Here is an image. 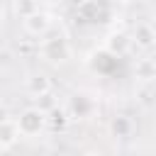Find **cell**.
<instances>
[{
    "label": "cell",
    "instance_id": "obj_4",
    "mask_svg": "<svg viewBox=\"0 0 156 156\" xmlns=\"http://www.w3.org/2000/svg\"><path fill=\"white\" fill-rule=\"evenodd\" d=\"M132 46H134V39H132V34H127V32H122V29H117V32H110V34L105 37V51H107V54H112L115 58H119V56H127Z\"/></svg>",
    "mask_w": 156,
    "mask_h": 156
},
{
    "label": "cell",
    "instance_id": "obj_10",
    "mask_svg": "<svg viewBox=\"0 0 156 156\" xmlns=\"http://www.w3.org/2000/svg\"><path fill=\"white\" fill-rule=\"evenodd\" d=\"M37 10H41V7H39V0H15V15H17L20 20L34 15Z\"/></svg>",
    "mask_w": 156,
    "mask_h": 156
},
{
    "label": "cell",
    "instance_id": "obj_11",
    "mask_svg": "<svg viewBox=\"0 0 156 156\" xmlns=\"http://www.w3.org/2000/svg\"><path fill=\"white\" fill-rule=\"evenodd\" d=\"M34 105H37L39 110H44L46 115H49L54 107H58V105H56V98H54V93H44V95H39V98H34Z\"/></svg>",
    "mask_w": 156,
    "mask_h": 156
},
{
    "label": "cell",
    "instance_id": "obj_16",
    "mask_svg": "<svg viewBox=\"0 0 156 156\" xmlns=\"http://www.w3.org/2000/svg\"><path fill=\"white\" fill-rule=\"evenodd\" d=\"M151 17H154V22H156V2H154V7H151Z\"/></svg>",
    "mask_w": 156,
    "mask_h": 156
},
{
    "label": "cell",
    "instance_id": "obj_13",
    "mask_svg": "<svg viewBox=\"0 0 156 156\" xmlns=\"http://www.w3.org/2000/svg\"><path fill=\"white\" fill-rule=\"evenodd\" d=\"M10 119H12V115H10L7 105H5V102H0V124H2V122H10Z\"/></svg>",
    "mask_w": 156,
    "mask_h": 156
},
{
    "label": "cell",
    "instance_id": "obj_9",
    "mask_svg": "<svg viewBox=\"0 0 156 156\" xmlns=\"http://www.w3.org/2000/svg\"><path fill=\"white\" fill-rule=\"evenodd\" d=\"M134 73L139 80H156V61L154 58H139L134 66Z\"/></svg>",
    "mask_w": 156,
    "mask_h": 156
},
{
    "label": "cell",
    "instance_id": "obj_19",
    "mask_svg": "<svg viewBox=\"0 0 156 156\" xmlns=\"http://www.w3.org/2000/svg\"><path fill=\"white\" fill-rule=\"evenodd\" d=\"M119 2H132V0H119Z\"/></svg>",
    "mask_w": 156,
    "mask_h": 156
},
{
    "label": "cell",
    "instance_id": "obj_5",
    "mask_svg": "<svg viewBox=\"0 0 156 156\" xmlns=\"http://www.w3.org/2000/svg\"><path fill=\"white\" fill-rule=\"evenodd\" d=\"M24 93L34 100V98H39V95H44V93H51V78L46 76V73H29L27 78H24Z\"/></svg>",
    "mask_w": 156,
    "mask_h": 156
},
{
    "label": "cell",
    "instance_id": "obj_15",
    "mask_svg": "<svg viewBox=\"0 0 156 156\" xmlns=\"http://www.w3.org/2000/svg\"><path fill=\"white\" fill-rule=\"evenodd\" d=\"M2 20H5V7H2V2H0V24H2Z\"/></svg>",
    "mask_w": 156,
    "mask_h": 156
},
{
    "label": "cell",
    "instance_id": "obj_6",
    "mask_svg": "<svg viewBox=\"0 0 156 156\" xmlns=\"http://www.w3.org/2000/svg\"><path fill=\"white\" fill-rule=\"evenodd\" d=\"M132 39H134V44H136L139 49H151V46H156V29H154L151 24L141 22V24H136V29L132 32Z\"/></svg>",
    "mask_w": 156,
    "mask_h": 156
},
{
    "label": "cell",
    "instance_id": "obj_8",
    "mask_svg": "<svg viewBox=\"0 0 156 156\" xmlns=\"http://www.w3.org/2000/svg\"><path fill=\"white\" fill-rule=\"evenodd\" d=\"M20 136H22V134H20V129H17V122H15V119H10V122H2V124H0V144H2V146H15Z\"/></svg>",
    "mask_w": 156,
    "mask_h": 156
},
{
    "label": "cell",
    "instance_id": "obj_12",
    "mask_svg": "<svg viewBox=\"0 0 156 156\" xmlns=\"http://www.w3.org/2000/svg\"><path fill=\"white\" fill-rule=\"evenodd\" d=\"M110 129H112L117 136H119V134H127V132H129V119H124V117H117V119H112Z\"/></svg>",
    "mask_w": 156,
    "mask_h": 156
},
{
    "label": "cell",
    "instance_id": "obj_17",
    "mask_svg": "<svg viewBox=\"0 0 156 156\" xmlns=\"http://www.w3.org/2000/svg\"><path fill=\"white\" fill-rule=\"evenodd\" d=\"M83 156H102V154H98V151H88V154H83Z\"/></svg>",
    "mask_w": 156,
    "mask_h": 156
},
{
    "label": "cell",
    "instance_id": "obj_7",
    "mask_svg": "<svg viewBox=\"0 0 156 156\" xmlns=\"http://www.w3.org/2000/svg\"><path fill=\"white\" fill-rule=\"evenodd\" d=\"M93 110V102H90V98H85V95H73L71 98V102H68V115L71 117H85L88 112Z\"/></svg>",
    "mask_w": 156,
    "mask_h": 156
},
{
    "label": "cell",
    "instance_id": "obj_2",
    "mask_svg": "<svg viewBox=\"0 0 156 156\" xmlns=\"http://www.w3.org/2000/svg\"><path fill=\"white\" fill-rule=\"evenodd\" d=\"M15 122H17V129L22 136H39L46 129V112L39 110L37 105H32V107H24L20 112V117H15Z\"/></svg>",
    "mask_w": 156,
    "mask_h": 156
},
{
    "label": "cell",
    "instance_id": "obj_18",
    "mask_svg": "<svg viewBox=\"0 0 156 156\" xmlns=\"http://www.w3.org/2000/svg\"><path fill=\"white\" fill-rule=\"evenodd\" d=\"M73 2H76V5H83V2H85V0H73Z\"/></svg>",
    "mask_w": 156,
    "mask_h": 156
},
{
    "label": "cell",
    "instance_id": "obj_1",
    "mask_svg": "<svg viewBox=\"0 0 156 156\" xmlns=\"http://www.w3.org/2000/svg\"><path fill=\"white\" fill-rule=\"evenodd\" d=\"M39 56L49 66H61L71 58V44L63 34H49L39 44Z\"/></svg>",
    "mask_w": 156,
    "mask_h": 156
},
{
    "label": "cell",
    "instance_id": "obj_3",
    "mask_svg": "<svg viewBox=\"0 0 156 156\" xmlns=\"http://www.w3.org/2000/svg\"><path fill=\"white\" fill-rule=\"evenodd\" d=\"M22 27L32 37H46L51 32V27H54V15L46 12V10H37L34 15H29V17L22 20Z\"/></svg>",
    "mask_w": 156,
    "mask_h": 156
},
{
    "label": "cell",
    "instance_id": "obj_14",
    "mask_svg": "<svg viewBox=\"0 0 156 156\" xmlns=\"http://www.w3.org/2000/svg\"><path fill=\"white\" fill-rule=\"evenodd\" d=\"M0 156H12V146H5V149H2V154H0Z\"/></svg>",
    "mask_w": 156,
    "mask_h": 156
},
{
    "label": "cell",
    "instance_id": "obj_20",
    "mask_svg": "<svg viewBox=\"0 0 156 156\" xmlns=\"http://www.w3.org/2000/svg\"><path fill=\"white\" fill-rule=\"evenodd\" d=\"M2 149H5V146H2V144H0V154H2Z\"/></svg>",
    "mask_w": 156,
    "mask_h": 156
}]
</instances>
